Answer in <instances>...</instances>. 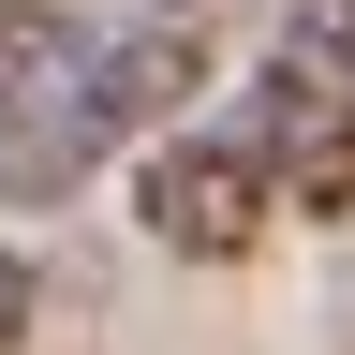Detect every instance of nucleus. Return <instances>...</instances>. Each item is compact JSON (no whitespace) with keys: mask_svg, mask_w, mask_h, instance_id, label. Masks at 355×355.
<instances>
[{"mask_svg":"<svg viewBox=\"0 0 355 355\" xmlns=\"http://www.w3.org/2000/svg\"><path fill=\"white\" fill-rule=\"evenodd\" d=\"M207 60H222V0H89V15H60V44L30 74H0V207H44L89 163L163 148L178 104L207 89Z\"/></svg>","mask_w":355,"mask_h":355,"instance_id":"f257e3e1","label":"nucleus"},{"mask_svg":"<svg viewBox=\"0 0 355 355\" xmlns=\"http://www.w3.org/2000/svg\"><path fill=\"white\" fill-rule=\"evenodd\" d=\"M237 148L266 163V193H282L296 222H340L355 207V89L311 60V44H266V74L237 104Z\"/></svg>","mask_w":355,"mask_h":355,"instance_id":"f03ea898","label":"nucleus"},{"mask_svg":"<svg viewBox=\"0 0 355 355\" xmlns=\"http://www.w3.org/2000/svg\"><path fill=\"white\" fill-rule=\"evenodd\" d=\"M266 207L282 193H266V163L237 148V119L222 133H163V148L133 163V222H148L163 252H193V266H237L266 237Z\"/></svg>","mask_w":355,"mask_h":355,"instance_id":"7ed1b4c3","label":"nucleus"},{"mask_svg":"<svg viewBox=\"0 0 355 355\" xmlns=\"http://www.w3.org/2000/svg\"><path fill=\"white\" fill-rule=\"evenodd\" d=\"M60 15H74V0H0V74H30L44 44H60Z\"/></svg>","mask_w":355,"mask_h":355,"instance_id":"20e7f679","label":"nucleus"},{"mask_svg":"<svg viewBox=\"0 0 355 355\" xmlns=\"http://www.w3.org/2000/svg\"><path fill=\"white\" fill-rule=\"evenodd\" d=\"M15 311H30V266H15V237H0V340H15Z\"/></svg>","mask_w":355,"mask_h":355,"instance_id":"39448f33","label":"nucleus"}]
</instances>
